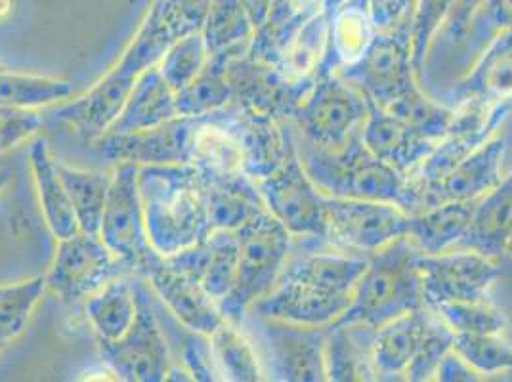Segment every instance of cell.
I'll return each mask as SVG.
<instances>
[{
    "mask_svg": "<svg viewBox=\"0 0 512 382\" xmlns=\"http://www.w3.org/2000/svg\"><path fill=\"white\" fill-rule=\"evenodd\" d=\"M197 31L178 0H153L119 64L83 96L60 107L56 119L94 142L115 123L138 79L159 65L172 43Z\"/></svg>",
    "mask_w": 512,
    "mask_h": 382,
    "instance_id": "1",
    "label": "cell"
},
{
    "mask_svg": "<svg viewBox=\"0 0 512 382\" xmlns=\"http://www.w3.org/2000/svg\"><path fill=\"white\" fill-rule=\"evenodd\" d=\"M138 188L151 247L169 256L213 234L207 178L192 165H142Z\"/></svg>",
    "mask_w": 512,
    "mask_h": 382,
    "instance_id": "2",
    "label": "cell"
},
{
    "mask_svg": "<svg viewBox=\"0 0 512 382\" xmlns=\"http://www.w3.org/2000/svg\"><path fill=\"white\" fill-rule=\"evenodd\" d=\"M297 149L306 174L327 197L394 203L409 214L423 211L417 186L375 157L363 144L362 132L335 149L297 138Z\"/></svg>",
    "mask_w": 512,
    "mask_h": 382,
    "instance_id": "3",
    "label": "cell"
},
{
    "mask_svg": "<svg viewBox=\"0 0 512 382\" xmlns=\"http://www.w3.org/2000/svg\"><path fill=\"white\" fill-rule=\"evenodd\" d=\"M419 253L409 237H402L367 255V268L352 291V302L335 323H358L377 329L409 310L423 308Z\"/></svg>",
    "mask_w": 512,
    "mask_h": 382,
    "instance_id": "4",
    "label": "cell"
},
{
    "mask_svg": "<svg viewBox=\"0 0 512 382\" xmlns=\"http://www.w3.org/2000/svg\"><path fill=\"white\" fill-rule=\"evenodd\" d=\"M337 75L360 88L371 106L392 115L404 113L425 96L411 60L409 22L377 31L362 58L337 71Z\"/></svg>",
    "mask_w": 512,
    "mask_h": 382,
    "instance_id": "5",
    "label": "cell"
},
{
    "mask_svg": "<svg viewBox=\"0 0 512 382\" xmlns=\"http://www.w3.org/2000/svg\"><path fill=\"white\" fill-rule=\"evenodd\" d=\"M237 274L230 295L220 302L226 319L241 325L258 298L279 281L293 247V235L272 214L262 213L237 232Z\"/></svg>",
    "mask_w": 512,
    "mask_h": 382,
    "instance_id": "6",
    "label": "cell"
},
{
    "mask_svg": "<svg viewBox=\"0 0 512 382\" xmlns=\"http://www.w3.org/2000/svg\"><path fill=\"white\" fill-rule=\"evenodd\" d=\"M138 170L136 163H115L98 235L130 274L148 277L163 262V255L151 247L148 237Z\"/></svg>",
    "mask_w": 512,
    "mask_h": 382,
    "instance_id": "7",
    "label": "cell"
},
{
    "mask_svg": "<svg viewBox=\"0 0 512 382\" xmlns=\"http://www.w3.org/2000/svg\"><path fill=\"white\" fill-rule=\"evenodd\" d=\"M369 111L371 104L360 88L329 73L316 77L289 123L302 140L335 149L362 132Z\"/></svg>",
    "mask_w": 512,
    "mask_h": 382,
    "instance_id": "8",
    "label": "cell"
},
{
    "mask_svg": "<svg viewBox=\"0 0 512 382\" xmlns=\"http://www.w3.org/2000/svg\"><path fill=\"white\" fill-rule=\"evenodd\" d=\"M266 211L299 239L327 243V195H323L302 167L297 136L283 163L256 182Z\"/></svg>",
    "mask_w": 512,
    "mask_h": 382,
    "instance_id": "9",
    "label": "cell"
},
{
    "mask_svg": "<svg viewBox=\"0 0 512 382\" xmlns=\"http://www.w3.org/2000/svg\"><path fill=\"white\" fill-rule=\"evenodd\" d=\"M327 245L371 255L407 237L409 213L394 203L327 197Z\"/></svg>",
    "mask_w": 512,
    "mask_h": 382,
    "instance_id": "10",
    "label": "cell"
},
{
    "mask_svg": "<svg viewBox=\"0 0 512 382\" xmlns=\"http://www.w3.org/2000/svg\"><path fill=\"white\" fill-rule=\"evenodd\" d=\"M421 291L427 308L446 302L484 300L501 274L499 260L469 249L417 255Z\"/></svg>",
    "mask_w": 512,
    "mask_h": 382,
    "instance_id": "11",
    "label": "cell"
},
{
    "mask_svg": "<svg viewBox=\"0 0 512 382\" xmlns=\"http://www.w3.org/2000/svg\"><path fill=\"white\" fill-rule=\"evenodd\" d=\"M127 274V266L107 249L100 235L77 232L58 239L46 285L65 302H79L98 293L111 279Z\"/></svg>",
    "mask_w": 512,
    "mask_h": 382,
    "instance_id": "12",
    "label": "cell"
},
{
    "mask_svg": "<svg viewBox=\"0 0 512 382\" xmlns=\"http://www.w3.org/2000/svg\"><path fill=\"white\" fill-rule=\"evenodd\" d=\"M100 356L117 381H167L172 360L169 344L146 295L138 291V316L117 340H98Z\"/></svg>",
    "mask_w": 512,
    "mask_h": 382,
    "instance_id": "13",
    "label": "cell"
},
{
    "mask_svg": "<svg viewBox=\"0 0 512 382\" xmlns=\"http://www.w3.org/2000/svg\"><path fill=\"white\" fill-rule=\"evenodd\" d=\"M512 111V102L478 104L470 102L455 107V119L444 138L436 142L425 161L409 176L417 190L427 188L446 176L449 170L467 159L472 151L493 138Z\"/></svg>",
    "mask_w": 512,
    "mask_h": 382,
    "instance_id": "14",
    "label": "cell"
},
{
    "mask_svg": "<svg viewBox=\"0 0 512 382\" xmlns=\"http://www.w3.org/2000/svg\"><path fill=\"white\" fill-rule=\"evenodd\" d=\"M270 379L274 381L321 382L325 375L327 327L297 325L278 319L258 318Z\"/></svg>",
    "mask_w": 512,
    "mask_h": 382,
    "instance_id": "15",
    "label": "cell"
},
{
    "mask_svg": "<svg viewBox=\"0 0 512 382\" xmlns=\"http://www.w3.org/2000/svg\"><path fill=\"white\" fill-rule=\"evenodd\" d=\"M352 297L327 291L297 277H279L276 287L258 298L249 314L297 325L329 327L346 312Z\"/></svg>",
    "mask_w": 512,
    "mask_h": 382,
    "instance_id": "16",
    "label": "cell"
},
{
    "mask_svg": "<svg viewBox=\"0 0 512 382\" xmlns=\"http://www.w3.org/2000/svg\"><path fill=\"white\" fill-rule=\"evenodd\" d=\"M228 79L234 88V100L268 115L281 123H289L308 88L289 83L278 67L247 56L226 65Z\"/></svg>",
    "mask_w": 512,
    "mask_h": 382,
    "instance_id": "17",
    "label": "cell"
},
{
    "mask_svg": "<svg viewBox=\"0 0 512 382\" xmlns=\"http://www.w3.org/2000/svg\"><path fill=\"white\" fill-rule=\"evenodd\" d=\"M505 153V136L495 134L438 182L419 190L423 209L446 201H478L480 197H484L503 178Z\"/></svg>",
    "mask_w": 512,
    "mask_h": 382,
    "instance_id": "18",
    "label": "cell"
},
{
    "mask_svg": "<svg viewBox=\"0 0 512 382\" xmlns=\"http://www.w3.org/2000/svg\"><path fill=\"white\" fill-rule=\"evenodd\" d=\"M448 107L512 102V27L495 33L469 73L446 92Z\"/></svg>",
    "mask_w": 512,
    "mask_h": 382,
    "instance_id": "19",
    "label": "cell"
},
{
    "mask_svg": "<svg viewBox=\"0 0 512 382\" xmlns=\"http://www.w3.org/2000/svg\"><path fill=\"white\" fill-rule=\"evenodd\" d=\"M362 140L375 157L407 178L436 146V140L428 138L419 128L375 106H371L363 123Z\"/></svg>",
    "mask_w": 512,
    "mask_h": 382,
    "instance_id": "20",
    "label": "cell"
},
{
    "mask_svg": "<svg viewBox=\"0 0 512 382\" xmlns=\"http://www.w3.org/2000/svg\"><path fill=\"white\" fill-rule=\"evenodd\" d=\"M146 279L150 281L155 295L174 314V318L192 333L209 337L213 335L214 329L224 323L226 316L220 302L211 297L199 281L167 266L165 256L163 262L155 270H151Z\"/></svg>",
    "mask_w": 512,
    "mask_h": 382,
    "instance_id": "21",
    "label": "cell"
},
{
    "mask_svg": "<svg viewBox=\"0 0 512 382\" xmlns=\"http://www.w3.org/2000/svg\"><path fill=\"white\" fill-rule=\"evenodd\" d=\"M434 312L423 306L390 319L373 331L371 361L379 381H404L407 367L427 337Z\"/></svg>",
    "mask_w": 512,
    "mask_h": 382,
    "instance_id": "22",
    "label": "cell"
},
{
    "mask_svg": "<svg viewBox=\"0 0 512 382\" xmlns=\"http://www.w3.org/2000/svg\"><path fill=\"white\" fill-rule=\"evenodd\" d=\"M375 35L377 29L371 20L369 0H344L329 16L327 48L320 75L337 73L356 64L373 43Z\"/></svg>",
    "mask_w": 512,
    "mask_h": 382,
    "instance_id": "23",
    "label": "cell"
},
{
    "mask_svg": "<svg viewBox=\"0 0 512 382\" xmlns=\"http://www.w3.org/2000/svg\"><path fill=\"white\" fill-rule=\"evenodd\" d=\"M512 232V170L478 199L469 232L457 249H469L499 260Z\"/></svg>",
    "mask_w": 512,
    "mask_h": 382,
    "instance_id": "24",
    "label": "cell"
},
{
    "mask_svg": "<svg viewBox=\"0 0 512 382\" xmlns=\"http://www.w3.org/2000/svg\"><path fill=\"white\" fill-rule=\"evenodd\" d=\"M29 163L48 230L56 239H65L81 232L64 180L58 172V161L52 157L44 138H37L29 144Z\"/></svg>",
    "mask_w": 512,
    "mask_h": 382,
    "instance_id": "25",
    "label": "cell"
},
{
    "mask_svg": "<svg viewBox=\"0 0 512 382\" xmlns=\"http://www.w3.org/2000/svg\"><path fill=\"white\" fill-rule=\"evenodd\" d=\"M371 327L331 323L325 335V375L331 382L379 381L371 361Z\"/></svg>",
    "mask_w": 512,
    "mask_h": 382,
    "instance_id": "26",
    "label": "cell"
},
{
    "mask_svg": "<svg viewBox=\"0 0 512 382\" xmlns=\"http://www.w3.org/2000/svg\"><path fill=\"white\" fill-rule=\"evenodd\" d=\"M478 201H446L409 214V241L427 255L457 249L469 232Z\"/></svg>",
    "mask_w": 512,
    "mask_h": 382,
    "instance_id": "27",
    "label": "cell"
},
{
    "mask_svg": "<svg viewBox=\"0 0 512 382\" xmlns=\"http://www.w3.org/2000/svg\"><path fill=\"white\" fill-rule=\"evenodd\" d=\"M180 117L176 92L163 79L159 67H151L132 88L127 104L107 132H140Z\"/></svg>",
    "mask_w": 512,
    "mask_h": 382,
    "instance_id": "28",
    "label": "cell"
},
{
    "mask_svg": "<svg viewBox=\"0 0 512 382\" xmlns=\"http://www.w3.org/2000/svg\"><path fill=\"white\" fill-rule=\"evenodd\" d=\"M256 27L243 0H211L201 35L209 58L232 62L247 56Z\"/></svg>",
    "mask_w": 512,
    "mask_h": 382,
    "instance_id": "29",
    "label": "cell"
},
{
    "mask_svg": "<svg viewBox=\"0 0 512 382\" xmlns=\"http://www.w3.org/2000/svg\"><path fill=\"white\" fill-rule=\"evenodd\" d=\"M325 8V0H270L266 20L256 29L249 56L276 64L279 54L297 35L300 27Z\"/></svg>",
    "mask_w": 512,
    "mask_h": 382,
    "instance_id": "30",
    "label": "cell"
},
{
    "mask_svg": "<svg viewBox=\"0 0 512 382\" xmlns=\"http://www.w3.org/2000/svg\"><path fill=\"white\" fill-rule=\"evenodd\" d=\"M207 207L213 232H237L258 214L266 213L256 182L245 176L207 178Z\"/></svg>",
    "mask_w": 512,
    "mask_h": 382,
    "instance_id": "31",
    "label": "cell"
},
{
    "mask_svg": "<svg viewBox=\"0 0 512 382\" xmlns=\"http://www.w3.org/2000/svg\"><path fill=\"white\" fill-rule=\"evenodd\" d=\"M329 14L320 12L304 23L297 35L289 41L279 54L276 67L281 75L300 88H310L320 75L321 64L327 48Z\"/></svg>",
    "mask_w": 512,
    "mask_h": 382,
    "instance_id": "32",
    "label": "cell"
},
{
    "mask_svg": "<svg viewBox=\"0 0 512 382\" xmlns=\"http://www.w3.org/2000/svg\"><path fill=\"white\" fill-rule=\"evenodd\" d=\"M85 312L98 340L121 339L138 316V291L125 277L111 279L86 298Z\"/></svg>",
    "mask_w": 512,
    "mask_h": 382,
    "instance_id": "33",
    "label": "cell"
},
{
    "mask_svg": "<svg viewBox=\"0 0 512 382\" xmlns=\"http://www.w3.org/2000/svg\"><path fill=\"white\" fill-rule=\"evenodd\" d=\"M214 363L222 381H264L266 373L262 360L256 354L253 342L241 331V325L224 319V323L209 335Z\"/></svg>",
    "mask_w": 512,
    "mask_h": 382,
    "instance_id": "34",
    "label": "cell"
},
{
    "mask_svg": "<svg viewBox=\"0 0 512 382\" xmlns=\"http://www.w3.org/2000/svg\"><path fill=\"white\" fill-rule=\"evenodd\" d=\"M58 172L64 180L65 190L71 199L81 232L100 234L102 214L106 207L107 191L111 186L113 172L75 169L60 161H58Z\"/></svg>",
    "mask_w": 512,
    "mask_h": 382,
    "instance_id": "35",
    "label": "cell"
},
{
    "mask_svg": "<svg viewBox=\"0 0 512 382\" xmlns=\"http://www.w3.org/2000/svg\"><path fill=\"white\" fill-rule=\"evenodd\" d=\"M228 62L209 58L190 85L176 92V109L180 117L207 115L234 102V88L228 79Z\"/></svg>",
    "mask_w": 512,
    "mask_h": 382,
    "instance_id": "36",
    "label": "cell"
},
{
    "mask_svg": "<svg viewBox=\"0 0 512 382\" xmlns=\"http://www.w3.org/2000/svg\"><path fill=\"white\" fill-rule=\"evenodd\" d=\"M73 94V86L62 79L0 71V106L41 109L58 104Z\"/></svg>",
    "mask_w": 512,
    "mask_h": 382,
    "instance_id": "37",
    "label": "cell"
},
{
    "mask_svg": "<svg viewBox=\"0 0 512 382\" xmlns=\"http://www.w3.org/2000/svg\"><path fill=\"white\" fill-rule=\"evenodd\" d=\"M46 277H31L0 285V340L10 344L20 337L33 312L43 300Z\"/></svg>",
    "mask_w": 512,
    "mask_h": 382,
    "instance_id": "38",
    "label": "cell"
},
{
    "mask_svg": "<svg viewBox=\"0 0 512 382\" xmlns=\"http://www.w3.org/2000/svg\"><path fill=\"white\" fill-rule=\"evenodd\" d=\"M453 350L484 379L512 373V344L501 333H453Z\"/></svg>",
    "mask_w": 512,
    "mask_h": 382,
    "instance_id": "39",
    "label": "cell"
},
{
    "mask_svg": "<svg viewBox=\"0 0 512 382\" xmlns=\"http://www.w3.org/2000/svg\"><path fill=\"white\" fill-rule=\"evenodd\" d=\"M207 247L209 256L201 277V285L211 297L222 302L230 295L235 283L239 256L237 235L230 230H214L213 234L207 237Z\"/></svg>",
    "mask_w": 512,
    "mask_h": 382,
    "instance_id": "40",
    "label": "cell"
},
{
    "mask_svg": "<svg viewBox=\"0 0 512 382\" xmlns=\"http://www.w3.org/2000/svg\"><path fill=\"white\" fill-rule=\"evenodd\" d=\"M442 319L453 333L467 335H486V333H503L507 327L505 314L484 300H467V302H446L436 308H430Z\"/></svg>",
    "mask_w": 512,
    "mask_h": 382,
    "instance_id": "41",
    "label": "cell"
},
{
    "mask_svg": "<svg viewBox=\"0 0 512 382\" xmlns=\"http://www.w3.org/2000/svg\"><path fill=\"white\" fill-rule=\"evenodd\" d=\"M453 0H415L409 33H411V60L419 81L427 65L428 52L438 39L444 23L448 22Z\"/></svg>",
    "mask_w": 512,
    "mask_h": 382,
    "instance_id": "42",
    "label": "cell"
},
{
    "mask_svg": "<svg viewBox=\"0 0 512 382\" xmlns=\"http://www.w3.org/2000/svg\"><path fill=\"white\" fill-rule=\"evenodd\" d=\"M209 62V52L201 31L190 33L169 46L159 62V71L174 92L190 85Z\"/></svg>",
    "mask_w": 512,
    "mask_h": 382,
    "instance_id": "43",
    "label": "cell"
},
{
    "mask_svg": "<svg viewBox=\"0 0 512 382\" xmlns=\"http://www.w3.org/2000/svg\"><path fill=\"white\" fill-rule=\"evenodd\" d=\"M453 348V331L434 314L427 337L423 340L417 356L409 363L404 381H434L438 363Z\"/></svg>",
    "mask_w": 512,
    "mask_h": 382,
    "instance_id": "44",
    "label": "cell"
},
{
    "mask_svg": "<svg viewBox=\"0 0 512 382\" xmlns=\"http://www.w3.org/2000/svg\"><path fill=\"white\" fill-rule=\"evenodd\" d=\"M43 128L39 109L0 106V153L22 146Z\"/></svg>",
    "mask_w": 512,
    "mask_h": 382,
    "instance_id": "45",
    "label": "cell"
},
{
    "mask_svg": "<svg viewBox=\"0 0 512 382\" xmlns=\"http://www.w3.org/2000/svg\"><path fill=\"white\" fill-rule=\"evenodd\" d=\"M512 27V0H486L482 14L470 29L465 44H484L503 29Z\"/></svg>",
    "mask_w": 512,
    "mask_h": 382,
    "instance_id": "46",
    "label": "cell"
},
{
    "mask_svg": "<svg viewBox=\"0 0 512 382\" xmlns=\"http://www.w3.org/2000/svg\"><path fill=\"white\" fill-rule=\"evenodd\" d=\"M486 0H453L448 22L444 23L440 35L449 46L467 43L470 29L484 10Z\"/></svg>",
    "mask_w": 512,
    "mask_h": 382,
    "instance_id": "47",
    "label": "cell"
},
{
    "mask_svg": "<svg viewBox=\"0 0 512 382\" xmlns=\"http://www.w3.org/2000/svg\"><path fill=\"white\" fill-rule=\"evenodd\" d=\"M415 0H369L371 20L377 31H388L411 20Z\"/></svg>",
    "mask_w": 512,
    "mask_h": 382,
    "instance_id": "48",
    "label": "cell"
},
{
    "mask_svg": "<svg viewBox=\"0 0 512 382\" xmlns=\"http://www.w3.org/2000/svg\"><path fill=\"white\" fill-rule=\"evenodd\" d=\"M436 382H476L486 381L476 369H472L467 361L463 360L453 348L446 352V356L438 363Z\"/></svg>",
    "mask_w": 512,
    "mask_h": 382,
    "instance_id": "49",
    "label": "cell"
},
{
    "mask_svg": "<svg viewBox=\"0 0 512 382\" xmlns=\"http://www.w3.org/2000/svg\"><path fill=\"white\" fill-rule=\"evenodd\" d=\"M14 12V0H0V22L10 18Z\"/></svg>",
    "mask_w": 512,
    "mask_h": 382,
    "instance_id": "50",
    "label": "cell"
},
{
    "mask_svg": "<svg viewBox=\"0 0 512 382\" xmlns=\"http://www.w3.org/2000/svg\"><path fill=\"white\" fill-rule=\"evenodd\" d=\"M342 2H344V0H325V8H323V12H327V14L331 16V14L341 6Z\"/></svg>",
    "mask_w": 512,
    "mask_h": 382,
    "instance_id": "51",
    "label": "cell"
},
{
    "mask_svg": "<svg viewBox=\"0 0 512 382\" xmlns=\"http://www.w3.org/2000/svg\"><path fill=\"white\" fill-rule=\"evenodd\" d=\"M10 184V176L6 172H0V193Z\"/></svg>",
    "mask_w": 512,
    "mask_h": 382,
    "instance_id": "52",
    "label": "cell"
},
{
    "mask_svg": "<svg viewBox=\"0 0 512 382\" xmlns=\"http://www.w3.org/2000/svg\"><path fill=\"white\" fill-rule=\"evenodd\" d=\"M505 255L509 256L512 260V232L509 235V241H507V247H505Z\"/></svg>",
    "mask_w": 512,
    "mask_h": 382,
    "instance_id": "53",
    "label": "cell"
},
{
    "mask_svg": "<svg viewBox=\"0 0 512 382\" xmlns=\"http://www.w3.org/2000/svg\"><path fill=\"white\" fill-rule=\"evenodd\" d=\"M6 346H8V344H6V342H2V340H0V354H2V350H4V348H6Z\"/></svg>",
    "mask_w": 512,
    "mask_h": 382,
    "instance_id": "54",
    "label": "cell"
},
{
    "mask_svg": "<svg viewBox=\"0 0 512 382\" xmlns=\"http://www.w3.org/2000/svg\"><path fill=\"white\" fill-rule=\"evenodd\" d=\"M2 69H4V65L0 64V71H2Z\"/></svg>",
    "mask_w": 512,
    "mask_h": 382,
    "instance_id": "55",
    "label": "cell"
}]
</instances>
